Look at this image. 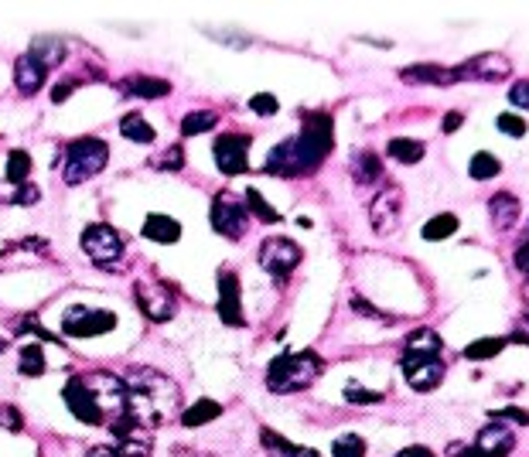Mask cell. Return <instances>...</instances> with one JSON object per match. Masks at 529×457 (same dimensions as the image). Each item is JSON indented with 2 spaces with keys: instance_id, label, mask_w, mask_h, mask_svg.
Segmentation results:
<instances>
[{
  "instance_id": "obj_1",
  "label": "cell",
  "mask_w": 529,
  "mask_h": 457,
  "mask_svg": "<svg viewBox=\"0 0 529 457\" xmlns=\"http://www.w3.org/2000/svg\"><path fill=\"white\" fill-rule=\"evenodd\" d=\"M335 147V123L328 113H308L294 137L280 140L263 161V174L274 178H308L328 161Z\"/></svg>"
},
{
  "instance_id": "obj_2",
  "label": "cell",
  "mask_w": 529,
  "mask_h": 457,
  "mask_svg": "<svg viewBox=\"0 0 529 457\" xmlns=\"http://www.w3.org/2000/svg\"><path fill=\"white\" fill-rule=\"evenodd\" d=\"M120 379L127 386V410L123 413L144 430H157L181 417V386L171 376L157 372L154 365H134Z\"/></svg>"
},
{
  "instance_id": "obj_3",
  "label": "cell",
  "mask_w": 529,
  "mask_h": 457,
  "mask_svg": "<svg viewBox=\"0 0 529 457\" xmlns=\"http://www.w3.org/2000/svg\"><path fill=\"white\" fill-rule=\"evenodd\" d=\"M62 400L86 427H106L127 410V386L113 372H82L62 386Z\"/></svg>"
},
{
  "instance_id": "obj_4",
  "label": "cell",
  "mask_w": 529,
  "mask_h": 457,
  "mask_svg": "<svg viewBox=\"0 0 529 457\" xmlns=\"http://www.w3.org/2000/svg\"><path fill=\"white\" fill-rule=\"evenodd\" d=\"M321 372H325V359L318 352H311V348H304V352H284L267 365V389L274 396L301 393V389H308L321 379Z\"/></svg>"
},
{
  "instance_id": "obj_5",
  "label": "cell",
  "mask_w": 529,
  "mask_h": 457,
  "mask_svg": "<svg viewBox=\"0 0 529 457\" xmlns=\"http://www.w3.org/2000/svg\"><path fill=\"white\" fill-rule=\"evenodd\" d=\"M110 164V144L99 137H79L65 147V164H62V181L65 185H86L99 171Z\"/></svg>"
},
{
  "instance_id": "obj_6",
  "label": "cell",
  "mask_w": 529,
  "mask_h": 457,
  "mask_svg": "<svg viewBox=\"0 0 529 457\" xmlns=\"http://www.w3.org/2000/svg\"><path fill=\"white\" fill-rule=\"evenodd\" d=\"M256 260H260V267L267 270L274 280H284V277H291L297 267H301L304 249L297 246L294 239H287V236H270V239H263V243H260Z\"/></svg>"
},
{
  "instance_id": "obj_7",
  "label": "cell",
  "mask_w": 529,
  "mask_h": 457,
  "mask_svg": "<svg viewBox=\"0 0 529 457\" xmlns=\"http://www.w3.org/2000/svg\"><path fill=\"white\" fill-rule=\"evenodd\" d=\"M82 249L96 267H117V260L123 256V239L110 222H89L82 229Z\"/></svg>"
},
{
  "instance_id": "obj_8",
  "label": "cell",
  "mask_w": 529,
  "mask_h": 457,
  "mask_svg": "<svg viewBox=\"0 0 529 457\" xmlns=\"http://www.w3.org/2000/svg\"><path fill=\"white\" fill-rule=\"evenodd\" d=\"M117 328V314L106 307H69L62 318V331L69 338H99Z\"/></svg>"
},
{
  "instance_id": "obj_9",
  "label": "cell",
  "mask_w": 529,
  "mask_h": 457,
  "mask_svg": "<svg viewBox=\"0 0 529 457\" xmlns=\"http://www.w3.org/2000/svg\"><path fill=\"white\" fill-rule=\"evenodd\" d=\"M209 222H212V229H216L219 236L243 239L246 236V226H250V212H246V202H239L236 195H229V191H219V195L212 198Z\"/></svg>"
},
{
  "instance_id": "obj_10",
  "label": "cell",
  "mask_w": 529,
  "mask_h": 457,
  "mask_svg": "<svg viewBox=\"0 0 529 457\" xmlns=\"http://www.w3.org/2000/svg\"><path fill=\"white\" fill-rule=\"evenodd\" d=\"M250 144L253 137L250 134H222L216 137V144H212V157H216V168L226 174V178H236V174H246L250 171Z\"/></svg>"
},
{
  "instance_id": "obj_11",
  "label": "cell",
  "mask_w": 529,
  "mask_h": 457,
  "mask_svg": "<svg viewBox=\"0 0 529 457\" xmlns=\"http://www.w3.org/2000/svg\"><path fill=\"white\" fill-rule=\"evenodd\" d=\"M106 430L113 434V451H117V457H151L154 454V437L151 430H144L140 423H134L123 413V417L110 420L106 423Z\"/></svg>"
},
{
  "instance_id": "obj_12",
  "label": "cell",
  "mask_w": 529,
  "mask_h": 457,
  "mask_svg": "<svg viewBox=\"0 0 529 457\" xmlns=\"http://www.w3.org/2000/svg\"><path fill=\"white\" fill-rule=\"evenodd\" d=\"M134 301L140 307V314L154 324H164V321L175 318V294H171L164 284H157V280H137Z\"/></svg>"
},
{
  "instance_id": "obj_13",
  "label": "cell",
  "mask_w": 529,
  "mask_h": 457,
  "mask_svg": "<svg viewBox=\"0 0 529 457\" xmlns=\"http://www.w3.org/2000/svg\"><path fill=\"white\" fill-rule=\"evenodd\" d=\"M400 369H403L407 386L417 389V393H434V389L444 382V362L434 359V355H407L403 352Z\"/></svg>"
},
{
  "instance_id": "obj_14",
  "label": "cell",
  "mask_w": 529,
  "mask_h": 457,
  "mask_svg": "<svg viewBox=\"0 0 529 457\" xmlns=\"http://www.w3.org/2000/svg\"><path fill=\"white\" fill-rule=\"evenodd\" d=\"M509 72H512L509 58L499 52H482V55L468 58V62L454 65L458 82H502Z\"/></svg>"
},
{
  "instance_id": "obj_15",
  "label": "cell",
  "mask_w": 529,
  "mask_h": 457,
  "mask_svg": "<svg viewBox=\"0 0 529 457\" xmlns=\"http://www.w3.org/2000/svg\"><path fill=\"white\" fill-rule=\"evenodd\" d=\"M219 321L226 328H246V314H243V294H239V277L233 270L219 273V301H216Z\"/></svg>"
},
{
  "instance_id": "obj_16",
  "label": "cell",
  "mask_w": 529,
  "mask_h": 457,
  "mask_svg": "<svg viewBox=\"0 0 529 457\" xmlns=\"http://www.w3.org/2000/svg\"><path fill=\"white\" fill-rule=\"evenodd\" d=\"M400 212H403V191L396 185H386L369 205V222L379 236H390V232L400 226Z\"/></svg>"
},
{
  "instance_id": "obj_17",
  "label": "cell",
  "mask_w": 529,
  "mask_h": 457,
  "mask_svg": "<svg viewBox=\"0 0 529 457\" xmlns=\"http://www.w3.org/2000/svg\"><path fill=\"white\" fill-rule=\"evenodd\" d=\"M471 447H475L478 457H506V454H512V447H516V437H512V430L506 427V423L492 420L478 430V437Z\"/></svg>"
},
{
  "instance_id": "obj_18",
  "label": "cell",
  "mask_w": 529,
  "mask_h": 457,
  "mask_svg": "<svg viewBox=\"0 0 529 457\" xmlns=\"http://www.w3.org/2000/svg\"><path fill=\"white\" fill-rule=\"evenodd\" d=\"M400 79L410 82V86H454V82H458L454 69H448V65H437V62L407 65V69L400 72Z\"/></svg>"
},
{
  "instance_id": "obj_19",
  "label": "cell",
  "mask_w": 529,
  "mask_h": 457,
  "mask_svg": "<svg viewBox=\"0 0 529 457\" xmlns=\"http://www.w3.org/2000/svg\"><path fill=\"white\" fill-rule=\"evenodd\" d=\"M24 55L35 58L41 69H55V65H62L65 55H69V41L59 38V35H38Z\"/></svg>"
},
{
  "instance_id": "obj_20",
  "label": "cell",
  "mask_w": 529,
  "mask_h": 457,
  "mask_svg": "<svg viewBox=\"0 0 529 457\" xmlns=\"http://www.w3.org/2000/svg\"><path fill=\"white\" fill-rule=\"evenodd\" d=\"M45 79H48V69H41L35 58L21 55L18 62H14V86H18V93H21L24 99L38 96L41 86H45Z\"/></svg>"
},
{
  "instance_id": "obj_21",
  "label": "cell",
  "mask_w": 529,
  "mask_h": 457,
  "mask_svg": "<svg viewBox=\"0 0 529 457\" xmlns=\"http://www.w3.org/2000/svg\"><path fill=\"white\" fill-rule=\"evenodd\" d=\"M519 212H523V205H519V198L512 195V191H495V195L489 198V219L499 232H509L512 226H516Z\"/></svg>"
},
{
  "instance_id": "obj_22",
  "label": "cell",
  "mask_w": 529,
  "mask_h": 457,
  "mask_svg": "<svg viewBox=\"0 0 529 457\" xmlns=\"http://www.w3.org/2000/svg\"><path fill=\"white\" fill-rule=\"evenodd\" d=\"M117 89L123 96H137V99H164L171 96V82L168 79H154V76H127L117 82Z\"/></svg>"
},
{
  "instance_id": "obj_23",
  "label": "cell",
  "mask_w": 529,
  "mask_h": 457,
  "mask_svg": "<svg viewBox=\"0 0 529 457\" xmlns=\"http://www.w3.org/2000/svg\"><path fill=\"white\" fill-rule=\"evenodd\" d=\"M140 232H144V239H154L161 246H175L181 239V222L171 219V215H147Z\"/></svg>"
},
{
  "instance_id": "obj_24",
  "label": "cell",
  "mask_w": 529,
  "mask_h": 457,
  "mask_svg": "<svg viewBox=\"0 0 529 457\" xmlns=\"http://www.w3.org/2000/svg\"><path fill=\"white\" fill-rule=\"evenodd\" d=\"M260 440H263V447H267V454L270 457H321L314 447H301V444H291L287 437H280L277 430H270V427H263L260 430Z\"/></svg>"
},
{
  "instance_id": "obj_25",
  "label": "cell",
  "mask_w": 529,
  "mask_h": 457,
  "mask_svg": "<svg viewBox=\"0 0 529 457\" xmlns=\"http://www.w3.org/2000/svg\"><path fill=\"white\" fill-rule=\"evenodd\" d=\"M403 352H407V355H434V359H441L444 338L437 335V331H431V328H417V331H410V335H407Z\"/></svg>"
},
{
  "instance_id": "obj_26",
  "label": "cell",
  "mask_w": 529,
  "mask_h": 457,
  "mask_svg": "<svg viewBox=\"0 0 529 457\" xmlns=\"http://www.w3.org/2000/svg\"><path fill=\"white\" fill-rule=\"evenodd\" d=\"M222 417V403L209 400V396H202V400H195L188 410H181V427L195 430V427H205V423L219 420Z\"/></svg>"
},
{
  "instance_id": "obj_27",
  "label": "cell",
  "mask_w": 529,
  "mask_h": 457,
  "mask_svg": "<svg viewBox=\"0 0 529 457\" xmlns=\"http://www.w3.org/2000/svg\"><path fill=\"white\" fill-rule=\"evenodd\" d=\"M352 178L355 185H376L383 181V161L373 151H359L352 157Z\"/></svg>"
},
{
  "instance_id": "obj_28",
  "label": "cell",
  "mask_w": 529,
  "mask_h": 457,
  "mask_svg": "<svg viewBox=\"0 0 529 457\" xmlns=\"http://www.w3.org/2000/svg\"><path fill=\"white\" fill-rule=\"evenodd\" d=\"M386 154H390L396 164H420L427 154V144L413 137H393L390 144H386Z\"/></svg>"
},
{
  "instance_id": "obj_29",
  "label": "cell",
  "mask_w": 529,
  "mask_h": 457,
  "mask_svg": "<svg viewBox=\"0 0 529 457\" xmlns=\"http://www.w3.org/2000/svg\"><path fill=\"white\" fill-rule=\"evenodd\" d=\"M458 215L454 212H441V215H434V219H427L424 222V229H420V236L427 239V243H444V239H451L454 232H458Z\"/></svg>"
},
{
  "instance_id": "obj_30",
  "label": "cell",
  "mask_w": 529,
  "mask_h": 457,
  "mask_svg": "<svg viewBox=\"0 0 529 457\" xmlns=\"http://www.w3.org/2000/svg\"><path fill=\"white\" fill-rule=\"evenodd\" d=\"M120 134L127 137V140H134V144H154L157 130H154L151 123H147L140 113H127V116L120 120Z\"/></svg>"
},
{
  "instance_id": "obj_31",
  "label": "cell",
  "mask_w": 529,
  "mask_h": 457,
  "mask_svg": "<svg viewBox=\"0 0 529 457\" xmlns=\"http://www.w3.org/2000/svg\"><path fill=\"white\" fill-rule=\"evenodd\" d=\"M219 123V116L212 110H192L188 116H181V137H198V134H209L212 127Z\"/></svg>"
},
{
  "instance_id": "obj_32",
  "label": "cell",
  "mask_w": 529,
  "mask_h": 457,
  "mask_svg": "<svg viewBox=\"0 0 529 457\" xmlns=\"http://www.w3.org/2000/svg\"><path fill=\"white\" fill-rule=\"evenodd\" d=\"M246 212H253L256 219L267 222V226H277L280 222V212L260 195V188H246Z\"/></svg>"
},
{
  "instance_id": "obj_33",
  "label": "cell",
  "mask_w": 529,
  "mask_h": 457,
  "mask_svg": "<svg viewBox=\"0 0 529 457\" xmlns=\"http://www.w3.org/2000/svg\"><path fill=\"white\" fill-rule=\"evenodd\" d=\"M4 178L11 181V185H24V181L31 178V154L28 151H11L7 154V168H4Z\"/></svg>"
},
{
  "instance_id": "obj_34",
  "label": "cell",
  "mask_w": 529,
  "mask_h": 457,
  "mask_svg": "<svg viewBox=\"0 0 529 457\" xmlns=\"http://www.w3.org/2000/svg\"><path fill=\"white\" fill-rule=\"evenodd\" d=\"M468 174H471V178H475V181H492L495 174H502V164H499V157H495V154L478 151L475 157H471Z\"/></svg>"
},
{
  "instance_id": "obj_35",
  "label": "cell",
  "mask_w": 529,
  "mask_h": 457,
  "mask_svg": "<svg viewBox=\"0 0 529 457\" xmlns=\"http://www.w3.org/2000/svg\"><path fill=\"white\" fill-rule=\"evenodd\" d=\"M506 348V338H478V342H471L465 348V359L468 362H489L495 355Z\"/></svg>"
},
{
  "instance_id": "obj_36",
  "label": "cell",
  "mask_w": 529,
  "mask_h": 457,
  "mask_svg": "<svg viewBox=\"0 0 529 457\" xmlns=\"http://www.w3.org/2000/svg\"><path fill=\"white\" fill-rule=\"evenodd\" d=\"M21 376L35 379V376H45L48 362H45V352H41V345H24L21 348Z\"/></svg>"
},
{
  "instance_id": "obj_37",
  "label": "cell",
  "mask_w": 529,
  "mask_h": 457,
  "mask_svg": "<svg viewBox=\"0 0 529 457\" xmlns=\"http://www.w3.org/2000/svg\"><path fill=\"white\" fill-rule=\"evenodd\" d=\"M151 168H154V171H181V168H185V147H181V144H171L164 154L151 157Z\"/></svg>"
},
{
  "instance_id": "obj_38",
  "label": "cell",
  "mask_w": 529,
  "mask_h": 457,
  "mask_svg": "<svg viewBox=\"0 0 529 457\" xmlns=\"http://www.w3.org/2000/svg\"><path fill=\"white\" fill-rule=\"evenodd\" d=\"M495 130H499V134H506V137H512V140H519V137H526L529 123L519 113H499V116H495Z\"/></svg>"
},
{
  "instance_id": "obj_39",
  "label": "cell",
  "mask_w": 529,
  "mask_h": 457,
  "mask_svg": "<svg viewBox=\"0 0 529 457\" xmlns=\"http://www.w3.org/2000/svg\"><path fill=\"white\" fill-rule=\"evenodd\" d=\"M332 457H366V440L359 434H345L332 444Z\"/></svg>"
},
{
  "instance_id": "obj_40",
  "label": "cell",
  "mask_w": 529,
  "mask_h": 457,
  "mask_svg": "<svg viewBox=\"0 0 529 457\" xmlns=\"http://www.w3.org/2000/svg\"><path fill=\"white\" fill-rule=\"evenodd\" d=\"M345 403H355V406L383 403V393H373V389H362L359 382H349V386H345Z\"/></svg>"
},
{
  "instance_id": "obj_41",
  "label": "cell",
  "mask_w": 529,
  "mask_h": 457,
  "mask_svg": "<svg viewBox=\"0 0 529 457\" xmlns=\"http://www.w3.org/2000/svg\"><path fill=\"white\" fill-rule=\"evenodd\" d=\"M14 331H18V335H24V331H31V335H35L38 342H55V345H62V338H55V335H52V331H48V328H41V324H38L35 318L14 321Z\"/></svg>"
},
{
  "instance_id": "obj_42",
  "label": "cell",
  "mask_w": 529,
  "mask_h": 457,
  "mask_svg": "<svg viewBox=\"0 0 529 457\" xmlns=\"http://www.w3.org/2000/svg\"><path fill=\"white\" fill-rule=\"evenodd\" d=\"M41 198V188L38 185H31V181H24V185L14 188V195H11V205H24V209H31Z\"/></svg>"
},
{
  "instance_id": "obj_43",
  "label": "cell",
  "mask_w": 529,
  "mask_h": 457,
  "mask_svg": "<svg viewBox=\"0 0 529 457\" xmlns=\"http://www.w3.org/2000/svg\"><path fill=\"white\" fill-rule=\"evenodd\" d=\"M250 110H253L256 116H274V113L280 110V103H277V96H270V93H256V96L250 99Z\"/></svg>"
},
{
  "instance_id": "obj_44",
  "label": "cell",
  "mask_w": 529,
  "mask_h": 457,
  "mask_svg": "<svg viewBox=\"0 0 529 457\" xmlns=\"http://www.w3.org/2000/svg\"><path fill=\"white\" fill-rule=\"evenodd\" d=\"M0 427H4V430H14V434H21V430H24L21 410H14V406H0Z\"/></svg>"
},
{
  "instance_id": "obj_45",
  "label": "cell",
  "mask_w": 529,
  "mask_h": 457,
  "mask_svg": "<svg viewBox=\"0 0 529 457\" xmlns=\"http://www.w3.org/2000/svg\"><path fill=\"white\" fill-rule=\"evenodd\" d=\"M492 420H512V423H519V427H529V413L526 410H519V406H506V410H492L489 413Z\"/></svg>"
},
{
  "instance_id": "obj_46",
  "label": "cell",
  "mask_w": 529,
  "mask_h": 457,
  "mask_svg": "<svg viewBox=\"0 0 529 457\" xmlns=\"http://www.w3.org/2000/svg\"><path fill=\"white\" fill-rule=\"evenodd\" d=\"M509 103H512V106H519V110H529V79L512 82V89H509Z\"/></svg>"
},
{
  "instance_id": "obj_47",
  "label": "cell",
  "mask_w": 529,
  "mask_h": 457,
  "mask_svg": "<svg viewBox=\"0 0 529 457\" xmlns=\"http://www.w3.org/2000/svg\"><path fill=\"white\" fill-rule=\"evenodd\" d=\"M82 86V79H65V82H59V86L52 89V103H65L76 89Z\"/></svg>"
},
{
  "instance_id": "obj_48",
  "label": "cell",
  "mask_w": 529,
  "mask_h": 457,
  "mask_svg": "<svg viewBox=\"0 0 529 457\" xmlns=\"http://www.w3.org/2000/svg\"><path fill=\"white\" fill-rule=\"evenodd\" d=\"M512 260H516V270L523 273V277H529V239L516 246V256H512Z\"/></svg>"
},
{
  "instance_id": "obj_49",
  "label": "cell",
  "mask_w": 529,
  "mask_h": 457,
  "mask_svg": "<svg viewBox=\"0 0 529 457\" xmlns=\"http://www.w3.org/2000/svg\"><path fill=\"white\" fill-rule=\"evenodd\" d=\"M352 307H355V311L362 314V318H376V321H386L383 314H379L373 304H366V301H362V297H352Z\"/></svg>"
},
{
  "instance_id": "obj_50",
  "label": "cell",
  "mask_w": 529,
  "mask_h": 457,
  "mask_svg": "<svg viewBox=\"0 0 529 457\" xmlns=\"http://www.w3.org/2000/svg\"><path fill=\"white\" fill-rule=\"evenodd\" d=\"M461 123H465V116H461L458 110H454V113H448V116H444L441 130H444V134H454V130H461Z\"/></svg>"
},
{
  "instance_id": "obj_51",
  "label": "cell",
  "mask_w": 529,
  "mask_h": 457,
  "mask_svg": "<svg viewBox=\"0 0 529 457\" xmlns=\"http://www.w3.org/2000/svg\"><path fill=\"white\" fill-rule=\"evenodd\" d=\"M396 457H437V454L431 451V447H420V444H413V447H403V451L396 454Z\"/></svg>"
},
{
  "instance_id": "obj_52",
  "label": "cell",
  "mask_w": 529,
  "mask_h": 457,
  "mask_svg": "<svg viewBox=\"0 0 529 457\" xmlns=\"http://www.w3.org/2000/svg\"><path fill=\"white\" fill-rule=\"evenodd\" d=\"M86 457H117V451H113V444H96V447H89Z\"/></svg>"
},
{
  "instance_id": "obj_53",
  "label": "cell",
  "mask_w": 529,
  "mask_h": 457,
  "mask_svg": "<svg viewBox=\"0 0 529 457\" xmlns=\"http://www.w3.org/2000/svg\"><path fill=\"white\" fill-rule=\"evenodd\" d=\"M4 348H7V342H4V338H0V352H4Z\"/></svg>"
},
{
  "instance_id": "obj_54",
  "label": "cell",
  "mask_w": 529,
  "mask_h": 457,
  "mask_svg": "<svg viewBox=\"0 0 529 457\" xmlns=\"http://www.w3.org/2000/svg\"><path fill=\"white\" fill-rule=\"evenodd\" d=\"M526 297H529V284H526Z\"/></svg>"
}]
</instances>
